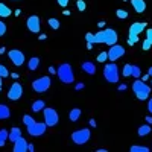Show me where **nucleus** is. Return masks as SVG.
Returning a JSON list of instances; mask_svg holds the SVG:
<instances>
[{
  "instance_id": "50",
  "label": "nucleus",
  "mask_w": 152,
  "mask_h": 152,
  "mask_svg": "<svg viewBox=\"0 0 152 152\" xmlns=\"http://www.w3.org/2000/svg\"><path fill=\"white\" fill-rule=\"evenodd\" d=\"M14 14H15V15H17V17H18V15H20V14H21V11H20V9H15V11H14Z\"/></svg>"
},
{
  "instance_id": "20",
  "label": "nucleus",
  "mask_w": 152,
  "mask_h": 152,
  "mask_svg": "<svg viewBox=\"0 0 152 152\" xmlns=\"http://www.w3.org/2000/svg\"><path fill=\"white\" fill-rule=\"evenodd\" d=\"M44 108H46V104H44L43 99H38V100H35V102L32 104V111H34V113H40V111H43Z\"/></svg>"
},
{
  "instance_id": "3",
  "label": "nucleus",
  "mask_w": 152,
  "mask_h": 152,
  "mask_svg": "<svg viewBox=\"0 0 152 152\" xmlns=\"http://www.w3.org/2000/svg\"><path fill=\"white\" fill-rule=\"evenodd\" d=\"M132 91H134V94H135V97L137 99H140V100H148L149 99V94H151V87L145 82V81H142L140 78H137L134 82H132Z\"/></svg>"
},
{
  "instance_id": "47",
  "label": "nucleus",
  "mask_w": 152,
  "mask_h": 152,
  "mask_svg": "<svg viewBox=\"0 0 152 152\" xmlns=\"http://www.w3.org/2000/svg\"><path fill=\"white\" fill-rule=\"evenodd\" d=\"M149 78H151V76H149V73H148V75H145V76H143V78H142V81H145V82H146V81H148Z\"/></svg>"
},
{
  "instance_id": "48",
  "label": "nucleus",
  "mask_w": 152,
  "mask_h": 152,
  "mask_svg": "<svg viewBox=\"0 0 152 152\" xmlns=\"http://www.w3.org/2000/svg\"><path fill=\"white\" fill-rule=\"evenodd\" d=\"M28 151H29V152H34V151H35L34 145H29V146H28Z\"/></svg>"
},
{
  "instance_id": "55",
  "label": "nucleus",
  "mask_w": 152,
  "mask_h": 152,
  "mask_svg": "<svg viewBox=\"0 0 152 152\" xmlns=\"http://www.w3.org/2000/svg\"><path fill=\"white\" fill-rule=\"evenodd\" d=\"M123 2H128V0H123Z\"/></svg>"
},
{
  "instance_id": "4",
  "label": "nucleus",
  "mask_w": 152,
  "mask_h": 152,
  "mask_svg": "<svg viewBox=\"0 0 152 152\" xmlns=\"http://www.w3.org/2000/svg\"><path fill=\"white\" fill-rule=\"evenodd\" d=\"M56 75L62 84H73L75 82V73H73V69L69 62H62V64L56 69Z\"/></svg>"
},
{
  "instance_id": "26",
  "label": "nucleus",
  "mask_w": 152,
  "mask_h": 152,
  "mask_svg": "<svg viewBox=\"0 0 152 152\" xmlns=\"http://www.w3.org/2000/svg\"><path fill=\"white\" fill-rule=\"evenodd\" d=\"M49 26L52 28V29H55V31H56V29H59V28H61V23H59V20H58V18H53V17H52V18H49Z\"/></svg>"
},
{
  "instance_id": "12",
  "label": "nucleus",
  "mask_w": 152,
  "mask_h": 152,
  "mask_svg": "<svg viewBox=\"0 0 152 152\" xmlns=\"http://www.w3.org/2000/svg\"><path fill=\"white\" fill-rule=\"evenodd\" d=\"M23 96V85L20 82H12V85L8 90V99L9 100H18Z\"/></svg>"
},
{
  "instance_id": "38",
  "label": "nucleus",
  "mask_w": 152,
  "mask_h": 152,
  "mask_svg": "<svg viewBox=\"0 0 152 152\" xmlns=\"http://www.w3.org/2000/svg\"><path fill=\"white\" fill-rule=\"evenodd\" d=\"M56 2H58V5H59L61 8H66V6L69 5V2H70V0H56Z\"/></svg>"
},
{
  "instance_id": "28",
  "label": "nucleus",
  "mask_w": 152,
  "mask_h": 152,
  "mask_svg": "<svg viewBox=\"0 0 152 152\" xmlns=\"http://www.w3.org/2000/svg\"><path fill=\"white\" fill-rule=\"evenodd\" d=\"M129 151L131 152H149V148L148 146H137V145H134V146H131Z\"/></svg>"
},
{
  "instance_id": "7",
  "label": "nucleus",
  "mask_w": 152,
  "mask_h": 152,
  "mask_svg": "<svg viewBox=\"0 0 152 152\" xmlns=\"http://www.w3.org/2000/svg\"><path fill=\"white\" fill-rule=\"evenodd\" d=\"M50 85H52V79H50V76H41V78H37L32 82V88H34V91H37V93L47 91L50 88Z\"/></svg>"
},
{
  "instance_id": "52",
  "label": "nucleus",
  "mask_w": 152,
  "mask_h": 152,
  "mask_svg": "<svg viewBox=\"0 0 152 152\" xmlns=\"http://www.w3.org/2000/svg\"><path fill=\"white\" fill-rule=\"evenodd\" d=\"M93 46H94V44H88V43H87V49H88V50H91Z\"/></svg>"
},
{
  "instance_id": "37",
  "label": "nucleus",
  "mask_w": 152,
  "mask_h": 152,
  "mask_svg": "<svg viewBox=\"0 0 152 152\" xmlns=\"http://www.w3.org/2000/svg\"><path fill=\"white\" fill-rule=\"evenodd\" d=\"M145 32H146V40H149L152 43V28H148Z\"/></svg>"
},
{
  "instance_id": "2",
  "label": "nucleus",
  "mask_w": 152,
  "mask_h": 152,
  "mask_svg": "<svg viewBox=\"0 0 152 152\" xmlns=\"http://www.w3.org/2000/svg\"><path fill=\"white\" fill-rule=\"evenodd\" d=\"M146 29H148L146 21H135V23H132L129 26V31H128V46H134L138 41V35L143 34Z\"/></svg>"
},
{
  "instance_id": "16",
  "label": "nucleus",
  "mask_w": 152,
  "mask_h": 152,
  "mask_svg": "<svg viewBox=\"0 0 152 152\" xmlns=\"http://www.w3.org/2000/svg\"><path fill=\"white\" fill-rule=\"evenodd\" d=\"M81 69H82L87 75H94V73H96V64H94V62H91V61H84L82 66H81Z\"/></svg>"
},
{
  "instance_id": "23",
  "label": "nucleus",
  "mask_w": 152,
  "mask_h": 152,
  "mask_svg": "<svg viewBox=\"0 0 152 152\" xmlns=\"http://www.w3.org/2000/svg\"><path fill=\"white\" fill-rule=\"evenodd\" d=\"M138 135H140V137H146L149 132H151V125L149 123H146V125H142L140 126V128H138Z\"/></svg>"
},
{
  "instance_id": "25",
  "label": "nucleus",
  "mask_w": 152,
  "mask_h": 152,
  "mask_svg": "<svg viewBox=\"0 0 152 152\" xmlns=\"http://www.w3.org/2000/svg\"><path fill=\"white\" fill-rule=\"evenodd\" d=\"M122 75L123 76H132V64H125L123 66V70H122Z\"/></svg>"
},
{
  "instance_id": "22",
  "label": "nucleus",
  "mask_w": 152,
  "mask_h": 152,
  "mask_svg": "<svg viewBox=\"0 0 152 152\" xmlns=\"http://www.w3.org/2000/svg\"><path fill=\"white\" fill-rule=\"evenodd\" d=\"M11 14H12V9L5 3H0V17H9Z\"/></svg>"
},
{
  "instance_id": "11",
  "label": "nucleus",
  "mask_w": 152,
  "mask_h": 152,
  "mask_svg": "<svg viewBox=\"0 0 152 152\" xmlns=\"http://www.w3.org/2000/svg\"><path fill=\"white\" fill-rule=\"evenodd\" d=\"M8 56H9L11 62H12V64H14L15 67L23 66V64H24V61H26V58H24V53L21 52V50H18V49H12V50H9V52H8Z\"/></svg>"
},
{
  "instance_id": "53",
  "label": "nucleus",
  "mask_w": 152,
  "mask_h": 152,
  "mask_svg": "<svg viewBox=\"0 0 152 152\" xmlns=\"http://www.w3.org/2000/svg\"><path fill=\"white\" fill-rule=\"evenodd\" d=\"M148 73H149V76H151V78H152V66L149 67V70H148Z\"/></svg>"
},
{
  "instance_id": "21",
  "label": "nucleus",
  "mask_w": 152,
  "mask_h": 152,
  "mask_svg": "<svg viewBox=\"0 0 152 152\" xmlns=\"http://www.w3.org/2000/svg\"><path fill=\"white\" fill-rule=\"evenodd\" d=\"M38 66H40V58H38V56H32V58L29 59V62H28L29 70H31V72H35V70L38 69Z\"/></svg>"
},
{
  "instance_id": "41",
  "label": "nucleus",
  "mask_w": 152,
  "mask_h": 152,
  "mask_svg": "<svg viewBox=\"0 0 152 152\" xmlns=\"http://www.w3.org/2000/svg\"><path fill=\"white\" fill-rule=\"evenodd\" d=\"M126 88H128V87H126V84H119V87H117V90H119V91H125Z\"/></svg>"
},
{
  "instance_id": "40",
  "label": "nucleus",
  "mask_w": 152,
  "mask_h": 152,
  "mask_svg": "<svg viewBox=\"0 0 152 152\" xmlns=\"http://www.w3.org/2000/svg\"><path fill=\"white\" fill-rule=\"evenodd\" d=\"M148 111L152 114V97H149V99H148Z\"/></svg>"
},
{
  "instance_id": "51",
  "label": "nucleus",
  "mask_w": 152,
  "mask_h": 152,
  "mask_svg": "<svg viewBox=\"0 0 152 152\" xmlns=\"http://www.w3.org/2000/svg\"><path fill=\"white\" fill-rule=\"evenodd\" d=\"M11 76H12L14 79H17V78H18V73H11Z\"/></svg>"
},
{
  "instance_id": "1",
  "label": "nucleus",
  "mask_w": 152,
  "mask_h": 152,
  "mask_svg": "<svg viewBox=\"0 0 152 152\" xmlns=\"http://www.w3.org/2000/svg\"><path fill=\"white\" fill-rule=\"evenodd\" d=\"M119 40V35L117 32L111 29V28H104L100 29L97 34H94V44L99 43V44H107V46H113L116 44Z\"/></svg>"
},
{
  "instance_id": "24",
  "label": "nucleus",
  "mask_w": 152,
  "mask_h": 152,
  "mask_svg": "<svg viewBox=\"0 0 152 152\" xmlns=\"http://www.w3.org/2000/svg\"><path fill=\"white\" fill-rule=\"evenodd\" d=\"M9 137V131L6 129H0V148H3L6 145V140Z\"/></svg>"
},
{
  "instance_id": "6",
  "label": "nucleus",
  "mask_w": 152,
  "mask_h": 152,
  "mask_svg": "<svg viewBox=\"0 0 152 152\" xmlns=\"http://www.w3.org/2000/svg\"><path fill=\"white\" fill-rule=\"evenodd\" d=\"M90 138H91V131L88 128L76 129V131L72 132V142L76 143V145H85Z\"/></svg>"
},
{
  "instance_id": "44",
  "label": "nucleus",
  "mask_w": 152,
  "mask_h": 152,
  "mask_svg": "<svg viewBox=\"0 0 152 152\" xmlns=\"http://www.w3.org/2000/svg\"><path fill=\"white\" fill-rule=\"evenodd\" d=\"M38 38L43 41V40H46V38H47V35H46V34H40V35H38Z\"/></svg>"
},
{
  "instance_id": "42",
  "label": "nucleus",
  "mask_w": 152,
  "mask_h": 152,
  "mask_svg": "<svg viewBox=\"0 0 152 152\" xmlns=\"http://www.w3.org/2000/svg\"><path fill=\"white\" fill-rule=\"evenodd\" d=\"M88 123H90L91 128H96V126H97V123H96V120H94V119H90V122H88Z\"/></svg>"
},
{
  "instance_id": "46",
  "label": "nucleus",
  "mask_w": 152,
  "mask_h": 152,
  "mask_svg": "<svg viewBox=\"0 0 152 152\" xmlns=\"http://www.w3.org/2000/svg\"><path fill=\"white\" fill-rule=\"evenodd\" d=\"M145 119H146V123H149V125L152 123V117H151V116H146Z\"/></svg>"
},
{
  "instance_id": "27",
  "label": "nucleus",
  "mask_w": 152,
  "mask_h": 152,
  "mask_svg": "<svg viewBox=\"0 0 152 152\" xmlns=\"http://www.w3.org/2000/svg\"><path fill=\"white\" fill-rule=\"evenodd\" d=\"M116 17L120 18V20H125V18L129 17V14H128V11H126V9H117L116 11Z\"/></svg>"
},
{
  "instance_id": "31",
  "label": "nucleus",
  "mask_w": 152,
  "mask_h": 152,
  "mask_svg": "<svg viewBox=\"0 0 152 152\" xmlns=\"http://www.w3.org/2000/svg\"><path fill=\"white\" fill-rule=\"evenodd\" d=\"M0 76H2V78H8V76H9V70L3 64H0Z\"/></svg>"
},
{
  "instance_id": "35",
  "label": "nucleus",
  "mask_w": 152,
  "mask_h": 152,
  "mask_svg": "<svg viewBox=\"0 0 152 152\" xmlns=\"http://www.w3.org/2000/svg\"><path fill=\"white\" fill-rule=\"evenodd\" d=\"M5 34H6V24H5V21L0 20V37H3Z\"/></svg>"
},
{
  "instance_id": "54",
  "label": "nucleus",
  "mask_w": 152,
  "mask_h": 152,
  "mask_svg": "<svg viewBox=\"0 0 152 152\" xmlns=\"http://www.w3.org/2000/svg\"><path fill=\"white\" fill-rule=\"evenodd\" d=\"M2 79H3V78L0 76V91H2Z\"/></svg>"
},
{
  "instance_id": "17",
  "label": "nucleus",
  "mask_w": 152,
  "mask_h": 152,
  "mask_svg": "<svg viewBox=\"0 0 152 152\" xmlns=\"http://www.w3.org/2000/svg\"><path fill=\"white\" fill-rule=\"evenodd\" d=\"M20 137H21V129H20V128H17V126H14V128H11L8 140H11L12 143H14L15 140H18Z\"/></svg>"
},
{
  "instance_id": "34",
  "label": "nucleus",
  "mask_w": 152,
  "mask_h": 152,
  "mask_svg": "<svg viewBox=\"0 0 152 152\" xmlns=\"http://www.w3.org/2000/svg\"><path fill=\"white\" fill-rule=\"evenodd\" d=\"M85 41L88 44H94V34H91V32L85 34Z\"/></svg>"
},
{
  "instance_id": "19",
  "label": "nucleus",
  "mask_w": 152,
  "mask_h": 152,
  "mask_svg": "<svg viewBox=\"0 0 152 152\" xmlns=\"http://www.w3.org/2000/svg\"><path fill=\"white\" fill-rule=\"evenodd\" d=\"M81 114H82V111H81L79 108H72L70 113H69V119H70L72 122H78L79 117H81Z\"/></svg>"
},
{
  "instance_id": "30",
  "label": "nucleus",
  "mask_w": 152,
  "mask_h": 152,
  "mask_svg": "<svg viewBox=\"0 0 152 152\" xmlns=\"http://www.w3.org/2000/svg\"><path fill=\"white\" fill-rule=\"evenodd\" d=\"M107 59H108V52H100V53L97 55V58H96L97 62H105Z\"/></svg>"
},
{
  "instance_id": "13",
  "label": "nucleus",
  "mask_w": 152,
  "mask_h": 152,
  "mask_svg": "<svg viewBox=\"0 0 152 152\" xmlns=\"http://www.w3.org/2000/svg\"><path fill=\"white\" fill-rule=\"evenodd\" d=\"M26 26H28V29H29L32 34H40V29H41L40 17H38V15H31V17L26 20Z\"/></svg>"
},
{
  "instance_id": "29",
  "label": "nucleus",
  "mask_w": 152,
  "mask_h": 152,
  "mask_svg": "<svg viewBox=\"0 0 152 152\" xmlns=\"http://www.w3.org/2000/svg\"><path fill=\"white\" fill-rule=\"evenodd\" d=\"M132 76H134L135 79L142 76V69L138 67V66H135V64H132Z\"/></svg>"
},
{
  "instance_id": "32",
  "label": "nucleus",
  "mask_w": 152,
  "mask_h": 152,
  "mask_svg": "<svg viewBox=\"0 0 152 152\" xmlns=\"http://www.w3.org/2000/svg\"><path fill=\"white\" fill-rule=\"evenodd\" d=\"M34 122H35V120H34V117H32V116H29V114H24V116H23V123L26 125V126H28V125H31V123H34Z\"/></svg>"
},
{
  "instance_id": "43",
  "label": "nucleus",
  "mask_w": 152,
  "mask_h": 152,
  "mask_svg": "<svg viewBox=\"0 0 152 152\" xmlns=\"http://www.w3.org/2000/svg\"><path fill=\"white\" fill-rule=\"evenodd\" d=\"M49 73H50V75H55V73H56V70H55L53 66H50V67H49Z\"/></svg>"
},
{
  "instance_id": "45",
  "label": "nucleus",
  "mask_w": 152,
  "mask_h": 152,
  "mask_svg": "<svg viewBox=\"0 0 152 152\" xmlns=\"http://www.w3.org/2000/svg\"><path fill=\"white\" fill-rule=\"evenodd\" d=\"M97 26H99V29L105 28V21H99V23H97Z\"/></svg>"
},
{
  "instance_id": "8",
  "label": "nucleus",
  "mask_w": 152,
  "mask_h": 152,
  "mask_svg": "<svg viewBox=\"0 0 152 152\" xmlns=\"http://www.w3.org/2000/svg\"><path fill=\"white\" fill-rule=\"evenodd\" d=\"M26 129H28V134L29 135L40 137V135H43L46 132L47 125H46V122H34V123H31V125L26 126Z\"/></svg>"
},
{
  "instance_id": "5",
  "label": "nucleus",
  "mask_w": 152,
  "mask_h": 152,
  "mask_svg": "<svg viewBox=\"0 0 152 152\" xmlns=\"http://www.w3.org/2000/svg\"><path fill=\"white\" fill-rule=\"evenodd\" d=\"M104 78L107 79V82L110 84H117L120 79V72L116 62H108L104 67Z\"/></svg>"
},
{
  "instance_id": "49",
  "label": "nucleus",
  "mask_w": 152,
  "mask_h": 152,
  "mask_svg": "<svg viewBox=\"0 0 152 152\" xmlns=\"http://www.w3.org/2000/svg\"><path fill=\"white\" fill-rule=\"evenodd\" d=\"M6 52V47H0V55H3Z\"/></svg>"
},
{
  "instance_id": "39",
  "label": "nucleus",
  "mask_w": 152,
  "mask_h": 152,
  "mask_svg": "<svg viewBox=\"0 0 152 152\" xmlns=\"http://www.w3.org/2000/svg\"><path fill=\"white\" fill-rule=\"evenodd\" d=\"M75 88H76L78 91H79V90H84V88H85V84H84V82H78V84L75 85Z\"/></svg>"
},
{
  "instance_id": "10",
  "label": "nucleus",
  "mask_w": 152,
  "mask_h": 152,
  "mask_svg": "<svg viewBox=\"0 0 152 152\" xmlns=\"http://www.w3.org/2000/svg\"><path fill=\"white\" fill-rule=\"evenodd\" d=\"M125 55V47L120 46V44H113L110 46V50H108V59L111 62H116L117 59H120L122 56Z\"/></svg>"
},
{
  "instance_id": "33",
  "label": "nucleus",
  "mask_w": 152,
  "mask_h": 152,
  "mask_svg": "<svg viewBox=\"0 0 152 152\" xmlns=\"http://www.w3.org/2000/svg\"><path fill=\"white\" fill-rule=\"evenodd\" d=\"M76 8H78L81 12H84L87 9V3L84 2V0H78V2H76Z\"/></svg>"
},
{
  "instance_id": "14",
  "label": "nucleus",
  "mask_w": 152,
  "mask_h": 152,
  "mask_svg": "<svg viewBox=\"0 0 152 152\" xmlns=\"http://www.w3.org/2000/svg\"><path fill=\"white\" fill-rule=\"evenodd\" d=\"M28 146H29V143H28L26 138L20 137L18 140L14 142V152H26L28 151Z\"/></svg>"
},
{
  "instance_id": "56",
  "label": "nucleus",
  "mask_w": 152,
  "mask_h": 152,
  "mask_svg": "<svg viewBox=\"0 0 152 152\" xmlns=\"http://www.w3.org/2000/svg\"><path fill=\"white\" fill-rule=\"evenodd\" d=\"M14 2H17V0H14Z\"/></svg>"
},
{
  "instance_id": "18",
  "label": "nucleus",
  "mask_w": 152,
  "mask_h": 152,
  "mask_svg": "<svg viewBox=\"0 0 152 152\" xmlns=\"http://www.w3.org/2000/svg\"><path fill=\"white\" fill-rule=\"evenodd\" d=\"M11 117V110L9 107L0 104V120H5V119H9Z\"/></svg>"
},
{
  "instance_id": "15",
  "label": "nucleus",
  "mask_w": 152,
  "mask_h": 152,
  "mask_svg": "<svg viewBox=\"0 0 152 152\" xmlns=\"http://www.w3.org/2000/svg\"><path fill=\"white\" fill-rule=\"evenodd\" d=\"M131 5L135 9V12H138V14H143V12L146 11V2L145 0H131Z\"/></svg>"
},
{
  "instance_id": "9",
  "label": "nucleus",
  "mask_w": 152,
  "mask_h": 152,
  "mask_svg": "<svg viewBox=\"0 0 152 152\" xmlns=\"http://www.w3.org/2000/svg\"><path fill=\"white\" fill-rule=\"evenodd\" d=\"M43 113H44V122H46V125L47 126H55V125H58V122H59V114H58V111L55 110V108H44L43 110Z\"/></svg>"
},
{
  "instance_id": "36",
  "label": "nucleus",
  "mask_w": 152,
  "mask_h": 152,
  "mask_svg": "<svg viewBox=\"0 0 152 152\" xmlns=\"http://www.w3.org/2000/svg\"><path fill=\"white\" fill-rule=\"evenodd\" d=\"M151 47H152V43H151L149 40H145L143 44H142V49H143V50H149Z\"/></svg>"
}]
</instances>
